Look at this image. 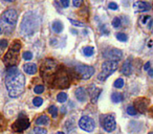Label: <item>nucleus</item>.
<instances>
[{"mask_svg":"<svg viewBox=\"0 0 153 134\" xmlns=\"http://www.w3.org/2000/svg\"><path fill=\"white\" fill-rule=\"evenodd\" d=\"M5 86L11 98H18L24 91L25 78L16 66H11L7 70Z\"/></svg>","mask_w":153,"mask_h":134,"instance_id":"f257e3e1","label":"nucleus"},{"mask_svg":"<svg viewBox=\"0 0 153 134\" xmlns=\"http://www.w3.org/2000/svg\"><path fill=\"white\" fill-rule=\"evenodd\" d=\"M40 26V17L35 12H28L23 16L20 24V32L23 36H32Z\"/></svg>","mask_w":153,"mask_h":134,"instance_id":"f03ea898","label":"nucleus"},{"mask_svg":"<svg viewBox=\"0 0 153 134\" xmlns=\"http://www.w3.org/2000/svg\"><path fill=\"white\" fill-rule=\"evenodd\" d=\"M17 12L13 9L7 10L0 17V27L5 34H11L17 23Z\"/></svg>","mask_w":153,"mask_h":134,"instance_id":"7ed1b4c3","label":"nucleus"},{"mask_svg":"<svg viewBox=\"0 0 153 134\" xmlns=\"http://www.w3.org/2000/svg\"><path fill=\"white\" fill-rule=\"evenodd\" d=\"M20 48H21V44L19 41H14V43L3 58V62L7 67L16 66V64L18 63V56H19Z\"/></svg>","mask_w":153,"mask_h":134,"instance_id":"20e7f679","label":"nucleus"},{"mask_svg":"<svg viewBox=\"0 0 153 134\" xmlns=\"http://www.w3.org/2000/svg\"><path fill=\"white\" fill-rule=\"evenodd\" d=\"M117 69V62L115 61H106L102 65V73H99L98 79L104 82L107 78H109Z\"/></svg>","mask_w":153,"mask_h":134,"instance_id":"39448f33","label":"nucleus"},{"mask_svg":"<svg viewBox=\"0 0 153 134\" xmlns=\"http://www.w3.org/2000/svg\"><path fill=\"white\" fill-rule=\"evenodd\" d=\"M12 127H13V130H15L16 132H22L30 127V121L25 115L21 114L19 115L18 119L13 124Z\"/></svg>","mask_w":153,"mask_h":134,"instance_id":"423d86ee","label":"nucleus"},{"mask_svg":"<svg viewBox=\"0 0 153 134\" xmlns=\"http://www.w3.org/2000/svg\"><path fill=\"white\" fill-rule=\"evenodd\" d=\"M79 127L86 132H92L96 128V123L89 116H82L79 121Z\"/></svg>","mask_w":153,"mask_h":134,"instance_id":"0eeeda50","label":"nucleus"},{"mask_svg":"<svg viewBox=\"0 0 153 134\" xmlns=\"http://www.w3.org/2000/svg\"><path fill=\"white\" fill-rule=\"evenodd\" d=\"M102 127L104 128L105 131L107 132H112L117 128V123H115V118L113 115L108 114L103 116L102 118Z\"/></svg>","mask_w":153,"mask_h":134,"instance_id":"6e6552de","label":"nucleus"},{"mask_svg":"<svg viewBox=\"0 0 153 134\" xmlns=\"http://www.w3.org/2000/svg\"><path fill=\"white\" fill-rule=\"evenodd\" d=\"M76 71L79 73V75L81 76V78L83 80H88L91 78V76H94V68L91 66H86V65H79L76 67Z\"/></svg>","mask_w":153,"mask_h":134,"instance_id":"1a4fd4ad","label":"nucleus"},{"mask_svg":"<svg viewBox=\"0 0 153 134\" xmlns=\"http://www.w3.org/2000/svg\"><path fill=\"white\" fill-rule=\"evenodd\" d=\"M122 56H123V53L120 49H110V50H108L105 53V57L107 59H110V61H115V62L119 61L122 58Z\"/></svg>","mask_w":153,"mask_h":134,"instance_id":"9d476101","label":"nucleus"},{"mask_svg":"<svg viewBox=\"0 0 153 134\" xmlns=\"http://www.w3.org/2000/svg\"><path fill=\"white\" fill-rule=\"evenodd\" d=\"M53 83L57 84L58 87H67L68 86V78L66 75H61V73H58L55 78V81Z\"/></svg>","mask_w":153,"mask_h":134,"instance_id":"9b49d317","label":"nucleus"},{"mask_svg":"<svg viewBox=\"0 0 153 134\" xmlns=\"http://www.w3.org/2000/svg\"><path fill=\"white\" fill-rule=\"evenodd\" d=\"M133 9L137 12H146L151 10V4L145 1H136L133 4Z\"/></svg>","mask_w":153,"mask_h":134,"instance_id":"f8f14e48","label":"nucleus"},{"mask_svg":"<svg viewBox=\"0 0 153 134\" xmlns=\"http://www.w3.org/2000/svg\"><path fill=\"white\" fill-rule=\"evenodd\" d=\"M121 71L123 75L125 76H130L132 73V64L131 62H130V60H127V61L124 62L123 66H122L121 68Z\"/></svg>","mask_w":153,"mask_h":134,"instance_id":"ddd939ff","label":"nucleus"},{"mask_svg":"<svg viewBox=\"0 0 153 134\" xmlns=\"http://www.w3.org/2000/svg\"><path fill=\"white\" fill-rule=\"evenodd\" d=\"M23 70L27 75H35L37 73V65L34 63H26L23 65Z\"/></svg>","mask_w":153,"mask_h":134,"instance_id":"4468645a","label":"nucleus"},{"mask_svg":"<svg viewBox=\"0 0 153 134\" xmlns=\"http://www.w3.org/2000/svg\"><path fill=\"white\" fill-rule=\"evenodd\" d=\"M134 108L136 109V111L140 113L146 112V108H147V102L145 100H136L135 105H134Z\"/></svg>","mask_w":153,"mask_h":134,"instance_id":"2eb2a0df","label":"nucleus"},{"mask_svg":"<svg viewBox=\"0 0 153 134\" xmlns=\"http://www.w3.org/2000/svg\"><path fill=\"white\" fill-rule=\"evenodd\" d=\"M74 94H76V98H78L80 102H84V101L86 100V96H87V94H86V90L84 89L83 87L78 88V89L76 90V92H74Z\"/></svg>","mask_w":153,"mask_h":134,"instance_id":"dca6fc26","label":"nucleus"},{"mask_svg":"<svg viewBox=\"0 0 153 134\" xmlns=\"http://www.w3.org/2000/svg\"><path fill=\"white\" fill-rule=\"evenodd\" d=\"M102 92V89L101 88H98V87H94V90L90 92V96H91V102L92 103H96L99 98V96L101 94Z\"/></svg>","mask_w":153,"mask_h":134,"instance_id":"f3484780","label":"nucleus"},{"mask_svg":"<svg viewBox=\"0 0 153 134\" xmlns=\"http://www.w3.org/2000/svg\"><path fill=\"white\" fill-rule=\"evenodd\" d=\"M36 124L39 126H45V125H48L49 124V118L46 116V115H41L39 116L38 118L36 119Z\"/></svg>","mask_w":153,"mask_h":134,"instance_id":"a211bd4d","label":"nucleus"},{"mask_svg":"<svg viewBox=\"0 0 153 134\" xmlns=\"http://www.w3.org/2000/svg\"><path fill=\"white\" fill-rule=\"evenodd\" d=\"M53 30H55L57 34H59V33H61L62 30H63V24L60 21H55L53 23Z\"/></svg>","mask_w":153,"mask_h":134,"instance_id":"6ab92c4d","label":"nucleus"},{"mask_svg":"<svg viewBox=\"0 0 153 134\" xmlns=\"http://www.w3.org/2000/svg\"><path fill=\"white\" fill-rule=\"evenodd\" d=\"M111 100H112L113 103H121L123 101V96L120 92H114L111 96Z\"/></svg>","mask_w":153,"mask_h":134,"instance_id":"aec40b11","label":"nucleus"},{"mask_svg":"<svg viewBox=\"0 0 153 134\" xmlns=\"http://www.w3.org/2000/svg\"><path fill=\"white\" fill-rule=\"evenodd\" d=\"M7 45H9L7 40H5V39H3V40H0V57L3 55L4 50L7 48Z\"/></svg>","mask_w":153,"mask_h":134,"instance_id":"412c9836","label":"nucleus"},{"mask_svg":"<svg viewBox=\"0 0 153 134\" xmlns=\"http://www.w3.org/2000/svg\"><path fill=\"white\" fill-rule=\"evenodd\" d=\"M83 53L86 56V57H91V56H94V48L92 46L84 47V48H83Z\"/></svg>","mask_w":153,"mask_h":134,"instance_id":"4be33fe9","label":"nucleus"},{"mask_svg":"<svg viewBox=\"0 0 153 134\" xmlns=\"http://www.w3.org/2000/svg\"><path fill=\"white\" fill-rule=\"evenodd\" d=\"M57 101L60 103H65L67 101V94L65 92H60L57 96Z\"/></svg>","mask_w":153,"mask_h":134,"instance_id":"5701e85b","label":"nucleus"},{"mask_svg":"<svg viewBox=\"0 0 153 134\" xmlns=\"http://www.w3.org/2000/svg\"><path fill=\"white\" fill-rule=\"evenodd\" d=\"M117 39L121 42H126L128 40V36L124 33H117Z\"/></svg>","mask_w":153,"mask_h":134,"instance_id":"b1692460","label":"nucleus"},{"mask_svg":"<svg viewBox=\"0 0 153 134\" xmlns=\"http://www.w3.org/2000/svg\"><path fill=\"white\" fill-rule=\"evenodd\" d=\"M113 86H114L115 88H117V89H121V88L124 86V80L121 79V78L117 79L114 81V83H113Z\"/></svg>","mask_w":153,"mask_h":134,"instance_id":"393cba45","label":"nucleus"},{"mask_svg":"<svg viewBox=\"0 0 153 134\" xmlns=\"http://www.w3.org/2000/svg\"><path fill=\"white\" fill-rule=\"evenodd\" d=\"M48 112L51 113V116H53V118L58 116V109H57V107H56V106H51V107H49Z\"/></svg>","mask_w":153,"mask_h":134,"instance_id":"a878e982","label":"nucleus"},{"mask_svg":"<svg viewBox=\"0 0 153 134\" xmlns=\"http://www.w3.org/2000/svg\"><path fill=\"white\" fill-rule=\"evenodd\" d=\"M112 25H113V27H115V28L120 27V26L122 25V21H121V19H120L119 17H115L114 19L112 20Z\"/></svg>","mask_w":153,"mask_h":134,"instance_id":"bb28decb","label":"nucleus"},{"mask_svg":"<svg viewBox=\"0 0 153 134\" xmlns=\"http://www.w3.org/2000/svg\"><path fill=\"white\" fill-rule=\"evenodd\" d=\"M22 58H23L25 61H30V60L33 59V53H30V51H25V53H23V55H22Z\"/></svg>","mask_w":153,"mask_h":134,"instance_id":"cd10ccee","label":"nucleus"},{"mask_svg":"<svg viewBox=\"0 0 153 134\" xmlns=\"http://www.w3.org/2000/svg\"><path fill=\"white\" fill-rule=\"evenodd\" d=\"M33 104L36 107H40L41 105L43 104V100L41 98H35L34 100H33Z\"/></svg>","mask_w":153,"mask_h":134,"instance_id":"c85d7f7f","label":"nucleus"},{"mask_svg":"<svg viewBox=\"0 0 153 134\" xmlns=\"http://www.w3.org/2000/svg\"><path fill=\"white\" fill-rule=\"evenodd\" d=\"M34 91H35V93H37V94L42 93V92L44 91V86L43 85H37L36 87L34 88Z\"/></svg>","mask_w":153,"mask_h":134,"instance_id":"c756f323","label":"nucleus"},{"mask_svg":"<svg viewBox=\"0 0 153 134\" xmlns=\"http://www.w3.org/2000/svg\"><path fill=\"white\" fill-rule=\"evenodd\" d=\"M140 21H142L143 24H147L149 22V23H152V19H151L150 16H143L142 19H140Z\"/></svg>","mask_w":153,"mask_h":134,"instance_id":"7c9ffc66","label":"nucleus"},{"mask_svg":"<svg viewBox=\"0 0 153 134\" xmlns=\"http://www.w3.org/2000/svg\"><path fill=\"white\" fill-rule=\"evenodd\" d=\"M34 132H35V134H46V130L41 127H36L34 129Z\"/></svg>","mask_w":153,"mask_h":134,"instance_id":"2f4dec72","label":"nucleus"},{"mask_svg":"<svg viewBox=\"0 0 153 134\" xmlns=\"http://www.w3.org/2000/svg\"><path fill=\"white\" fill-rule=\"evenodd\" d=\"M127 113L129 115H136V113H137V111H136V109L134 108L133 106H129L127 108Z\"/></svg>","mask_w":153,"mask_h":134,"instance_id":"473e14b6","label":"nucleus"},{"mask_svg":"<svg viewBox=\"0 0 153 134\" xmlns=\"http://www.w3.org/2000/svg\"><path fill=\"white\" fill-rule=\"evenodd\" d=\"M69 22L74 26H79V27H84V23L83 22H80V21H76V20H72V19H69Z\"/></svg>","mask_w":153,"mask_h":134,"instance_id":"72a5a7b5","label":"nucleus"},{"mask_svg":"<svg viewBox=\"0 0 153 134\" xmlns=\"http://www.w3.org/2000/svg\"><path fill=\"white\" fill-rule=\"evenodd\" d=\"M108 9H109V10H111V11H117V10L119 9V7H117V3L110 2V3L108 4Z\"/></svg>","mask_w":153,"mask_h":134,"instance_id":"f704fd0d","label":"nucleus"},{"mask_svg":"<svg viewBox=\"0 0 153 134\" xmlns=\"http://www.w3.org/2000/svg\"><path fill=\"white\" fill-rule=\"evenodd\" d=\"M72 3L76 7H80L83 3V0H72Z\"/></svg>","mask_w":153,"mask_h":134,"instance_id":"c9c22d12","label":"nucleus"},{"mask_svg":"<svg viewBox=\"0 0 153 134\" xmlns=\"http://www.w3.org/2000/svg\"><path fill=\"white\" fill-rule=\"evenodd\" d=\"M60 2L63 7H68V5H69V0H60Z\"/></svg>","mask_w":153,"mask_h":134,"instance_id":"e433bc0d","label":"nucleus"},{"mask_svg":"<svg viewBox=\"0 0 153 134\" xmlns=\"http://www.w3.org/2000/svg\"><path fill=\"white\" fill-rule=\"evenodd\" d=\"M150 65H151L150 62H147V63L145 64V66H144V69H145V70H149V69H150Z\"/></svg>","mask_w":153,"mask_h":134,"instance_id":"4c0bfd02","label":"nucleus"},{"mask_svg":"<svg viewBox=\"0 0 153 134\" xmlns=\"http://www.w3.org/2000/svg\"><path fill=\"white\" fill-rule=\"evenodd\" d=\"M148 75L150 76V77H153V68H150L148 70Z\"/></svg>","mask_w":153,"mask_h":134,"instance_id":"58836bf2","label":"nucleus"},{"mask_svg":"<svg viewBox=\"0 0 153 134\" xmlns=\"http://www.w3.org/2000/svg\"><path fill=\"white\" fill-rule=\"evenodd\" d=\"M4 1H7V2H14L15 0H4Z\"/></svg>","mask_w":153,"mask_h":134,"instance_id":"ea45409f","label":"nucleus"},{"mask_svg":"<svg viewBox=\"0 0 153 134\" xmlns=\"http://www.w3.org/2000/svg\"><path fill=\"white\" fill-rule=\"evenodd\" d=\"M57 134H65V133H63V132H57Z\"/></svg>","mask_w":153,"mask_h":134,"instance_id":"a19ab883","label":"nucleus"},{"mask_svg":"<svg viewBox=\"0 0 153 134\" xmlns=\"http://www.w3.org/2000/svg\"><path fill=\"white\" fill-rule=\"evenodd\" d=\"M1 30H1V27H0V34H1Z\"/></svg>","mask_w":153,"mask_h":134,"instance_id":"79ce46f5","label":"nucleus"},{"mask_svg":"<svg viewBox=\"0 0 153 134\" xmlns=\"http://www.w3.org/2000/svg\"><path fill=\"white\" fill-rule=\"evenodd\" d=\"M149 134H153V132H150V133H149Z\"/></svg>","mask_w":153,"mask_h":134,"instance_id":"37998d69","label":"nucleus"},{"mask_svg":"<svg viewBox=\"0 0 153 134\" xmlns=\"http://www.w3.org/2000/svg\"><path fill=\"white\" fill-rule=\"evenodd\" d=\"M0 118H1V115H0Z\"/></svg>","mask_w":153,"mask_h":134,"instance_id":"c03bdc74","label":"nucleus"}]
</instances>
